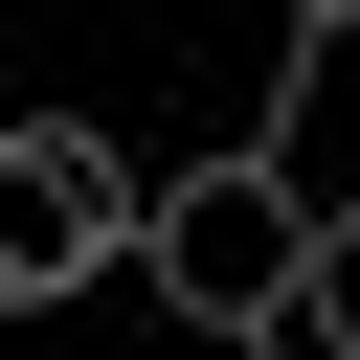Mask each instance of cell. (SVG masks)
I'll list each match as a JSON object with an SVG mask.
<instances>
[{
  "instance_id": "obj_2",
  "label": "cell",
  "mask_w": 360,
  "mask_h": 360,
  "mask_svg": "<svg viewBox=\"0 0 360 360\" xmlns=\"http://www.w3.org/2000/svg\"><path fill=\"white\" fill-rule=\"evenodd\" d=\"M135 202H158V158H112L90 112H0V315L112 292L135 270Z\"/></svg>"
},
{
  "instance_id": "obj_1",
  "label": "cell",
  "mask_w": 360,
  "mask_h": 360,
  "mask_svg": "<svg viewBox=\"0 0 360 360\" xmlns=\"http://www.w3.org/2000/svg\"><path fill=\"white\" fill-rule=\"evenodd\" d=\"M315 158H270V135H225V158H158V202H135V292L180 315V338H270L292 292H315Z\"/></svg>"
},
{
  "instance_id": "obj_3",
  "label": "cell",
  "mask_w": 360,
  "mask_h": 360,
  "mask_svg": "<svg viewBox=\"0 0 360 360\" xmlns=\"http://www.w3.org/2000/svg\"><path fill=\"white\" fill-rule=\"evenodd\" d=\"M292 315H338V338H360V180L315 202V292H292Z\"/></svg>"
}]
</instances>
